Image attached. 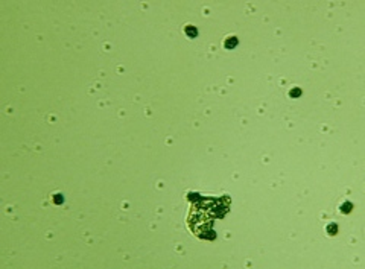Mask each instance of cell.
I'll use <instances>...</instances> for the list:
<instances>
[{"instance_id":"obj_1","label":"cell","mask_w":365,"mask_h":269,"mask_svg":"<svg viewBox=\"0 0 365 269\" xmlns=\"http://www.w3.org/2000/svg\"><path fill=\"white\" fill-rule=\"evenodd\" d=\"M224 46H225V49H234L236 46H237V38L233 35V37H227L225 38V41H224Z\"/></svg>"},{"instance_id":"obj_2","label":"cell","mask_w":365,"mask_h":269,"mask_svg":"<svg viewBox=\"0 0 365 269\" xmlns=\"http://www.w3.org/2000/svg\"><path fill=\"white\" fill-rule=\"evenodd\" d=\"M184 32H186V35H187L189 38H195V37L198 35V29H196L193 24H186Z\"/></svg>"},{"instance_id":"obj_3","label":"cell","mask_w":365,"mask_h":269,"mask_svg":"<svg viewBox=\"0 0 365 269\" xmlns=\"http://www.w3.org/2000/svg\"><path fill=\"white\" fill-rule=\"evenodd\" d=\"M338 233V225L336 224H329L327 225V234H330V236H335V234Z\"/></svg>"},{"instance_id":"obj_4","label":"cell","mask_w":365,"mask_h":269,"mask_svg":"<svg viewBox=\"0 0 365 269\" xmlns=\"http://www.w3.org/2000/svg\"><path fill=\"white\" fill-rule=\"evenodd\" d=\"M352 208H353V204H352V202H348V201H347V202H344V204L341 205V211H342V213H350V211H352Z\"/></svg>"},{"instance_id":"obj_5","label":"cell","mask_w":365,"mask_h":269,"mask_svg":"<svg viewBox=\"0 0 365 269\" xmlns=\"http://www.w3.org/2000/svg\"><path fill=\"white\" fill-rule=\"evenodd\" d=\"M52 201H53L55 204H62V202H64V198H62L61 193H55V195L52 196Z\"/></svg>"},{"instance_id":"obj_6","label":"cell","mask_w":365,"mask_h":269,"mask_svg":"<svg viewBox=\"0 0 365 269\" xmlns=\"http://www.w3.org/2000/svg\"><path fill=\"white\" fill-rule=\"evenodd\" d=\"M289 94H291L292 97H298V96L301 94V90H300V88H292V90L289 91Z\"/></svg>"}]
</instances>
